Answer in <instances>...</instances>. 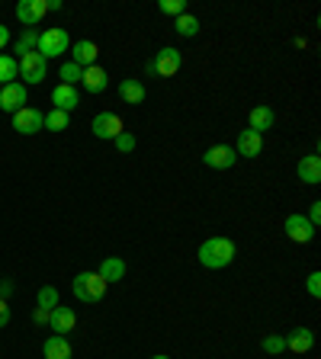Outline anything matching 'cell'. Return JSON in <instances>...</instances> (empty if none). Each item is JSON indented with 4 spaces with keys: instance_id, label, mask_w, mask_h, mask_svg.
I'll return each mask as SVG.
<instances>
[{
    "instance_id": "cell-29",
    "label": "cell",
    "mask_w": 321,
    "mask_h": 359,
    "mask_svg": "<svg viewBox=\"0 0 321 359\" xmlns=\"http://www.w3.org/2000/svg\"><path fill=\"white\" fill-rule=\"evenodd\" d=\"M263 353H270V356H280V353L286 350V337L283 334H270V337H263Z\"/></svg>"
},
{
    "instance_id": "cell-12",
    "label": "cell",
    "mask_w": 321,
    "mask_h": 359,
    "mask_svg": "<svg viewBox=\"0 0 321 359\" xmlns=\"http://www.w3.org/2000/svg\"><path fill=\"white\" fill-rule=\"evenodd\" d=\"M277 126V112H273V106H254L251 109V116H247V128L257 135H263L267 128Z\"/></svg>"
},
{
    "instance_id": "cell-31",
    "label": "cell",
    "mask_w": 321,
    "mask_h": 359,
    "mask_svg": "<svg viewBox=\"0 0 321 359\" xmlns=\"http://www.w3.org/2000/svg\"><path fill=\"white\" fill-rule=\"evenodd\" d=\"M112 142H116V151H119V154H132V151H135V135L132 132L116 135Z\"/></svg>"
},
{
    "instance_id": "cell-14",
    "label": "cell",
    "mask_w": 321,
    "mask_h": 359,
    "mask_svg": "<svg viewBox=\"0 0 321 359\" xmlns=\"http://www.w3.org/2000/svg\"><path fill=\"white\" fill-rule=\"evenodd\" d=\"M48 324H52V330L55 334H71V330H74V324H77V314H74V308H52V311H48Z\"/></svg>"
},
{
    "instance_id": "cell-7",
    "label": "cell",
    "mask_w": 321,
    "mask_h": 359,
    "mask_svg": "<svg viewBox=\"0 0 321 359\" xmlns=\"http://www.w3.org/2000/svg\"><path fill=\"white\" fill-rule=\"evenodd\" d=\"M30 103V97H26V83H20V81H13V83H7V87H0V109L4 112H20L22 106Z\"/></svg>"
},
{
    "instance_id": "cell-4",
    "label": "cell",
    "mask_w": 321,
    "mask_h": 359,
    "mask_svg": "<svg viewBox=\"0 0 321 359\" xmlns=\"http://www.w3.org/2000/svg\"><path fill=\"white\" fill-rule=\"evenodd\" d=\"M36 52L42 55L45 61H48V58H58V55L71 52V36H67V32L61 29V26L39 32V45H36Z\"/></svg>"
},
{
    "instance_id": "cell-24",
    "label": "cell",
    "mask_w": 321,
    "mask_h": 359,
    "mask_svg": "<svg viewBox=\"0 0 321 359\" xmlns=\"http://www.w3.org/2000/svg\"><path fill=\"white\" fill-rule=\"evenodd\" d=\"M20 77V61L13 55H0V87H7Z\"/></svg>"
},
{
    "instance_id": "cell-3",
    "label": "cell",
    "mask_w": 321,
    "mask_h": 359,
    "mask_svg": "<svg viewBox=\"0 0 321 359\" xmlns=\"http://www.w3.org/2000/svg\"><path fill=\"white\" fill-rule=\"evenodd\" d=\"M180 67H183V55H180L177 48H171V45L157 48L155 58L145 61V71H148L151 77H173Z\"/></svg>"
},
{
    "instance_id": "cell-34",
    "label": "cell",
    "mask_w": 321,
    "mask_h": 359,
    "mask_svg": "<svg viewBox=\"0 0 321 359\" xmlns=\"http://www.w3.org/2000/svg\"><path fill=\"white\" fill-rule=\"evenodd\" d=\"M7 324H10V305L0 299V327H7Z\"/></svg>"
},
{
    "instance_id": "cell-20",
    "label": "cell",
    "mask_w": 321,
    "mask_h": 359,
    "mask_svg": "<svg viewBox=\"0 0 321 359\" xmlns=\"http://www.w3.org/2000/svg\"><path fill=\"white\" fill-rule=\"evenodd\" d=\"M52 103H55V109L71 112V109H77V106H81V97H77L74 87H67V83H58V87L52 90Z\"/></svg>"
},
{
    "instance_id": "cell-26",
    "label": "cell",
    "mask_w": 321,
    "mask_h": 359,
    "mask_svg": "<svg viewBox=\"0 0 321 359\" xmlns=\"http://www.w3.org/2000/svg\"><path fill=\"white\" fill-rule=\"evenodd\" d=\"M36 302H39V308H42V311L58 308V289H55V285H42V289H39V295H36Z\"/></svg>"
},
{
    "instance_id": "cell-13",
    "label": "cell",
    "mask_w": 321,
    "mask_h": 359,
    "mask_svg": "<svg viewBox=\"0 0 321 359\" xmlns=\"http://www.w3.org/2000/svg\"><path fill=\"white\" fill-rule=\"evenodd\" d=\"M261 151H263V135L244 128V132L238 135V142H235V154L238 157H257Z\"/></svg>"
},
{
    "instance_id": "cell-17",
    "label": "cell",
    "mask_w": 321,
    "mask_h": 359,
    "mask_svg": "<svg viewBox=\"0 0 321 359\" xmlns=\"http://www.w3.org/2000/svg\"><path fill=\"white\" fill-rule=\"evenodd\" d=\"M42 356L45 359H71V340H67V337H61V334L45 337Z\"/></svg>"
},
{
    "instance_id": "cell-22",
    "label": "cell",
    "mask_w": 321,
    "mask_h": 359,
    "mask_svg": "<svg viewBox=\"0 0 321 359\" xmlns=\"http://www.w3.org/2000/svg\"><path fill=\"white\" fill-rule=\"evenodd\" d=\"M100 276H103V283H122V276H126V263H122V257H106L103 263H100L97 269Z\"/></svg>"
},
{
    "instance_id": "cell-21",
    "label": "cell",
    "mask_w": 321,
    "mask_h": 359,
    "mask_svg": "<svg viewBox=\"0 0 321 359\" xmlns=\"http://www.w3.org/2000/svg\"><path fill=\"white\" fill-rule=\"evenodd\" d=\"M145 83L142 81H135V77H126V81L119 83V100L122 103H132V106H138V103H145Z\"/></svg>"
},
{
    "instance_id": "cell-11",
    "label": "cell",
    "mask_w": 321,
    "mask_h": 359,
    "mask_svg": "<svg viewBox=\"0 0 321 359\" xmlns=\"http://www.w3.org/2000/svg\"><path fill=\"white\" fill-rule=\"evenodd\" d=\"M235 161H238V154H235L232 144H212V148L202 154V164L212 167V170H228Z\"/></svg>"
},
{
    "instance_id": "cell-28",
    "label": "cell",
    "mask_w": 321,
    "mask_h": 359,
    "mask_svg": "<svg viewBox=\"0 0 321 359\" xmlns=\"http://www.w3.org/2000/svg\"><path fill=\"white\" fill-rule=\"evenodd\" d=\"M45 128H48V132H65L67 128V112H61V109L45 112Z\"/></svg>"
},
{
    "instance_id": "cell-16",
    "label": "cell",
    "mask_w": 321,
    "mask_h": 359,
    "mask_svg": "<svg viewBox=\"0 0 321 359\" xmlns=\"http://www.w3.org/2000/svg\"><path fill=\"white\" fill-rule=\"evenodd\" d=\"M97 55H100V48H97V42H90V39H81V42L71 45V61L81 67L97 65Z\"/></svg>"
},
{
    "instance_id": "cell-8",
    "label": "cell",
    "mask_w": 321,
    "mask_h": 359,
    "mask_svg": "<svg viewBox=\"0 0 321 359\" xmlns=\"http://www.w3.org/2000/svg\"><path fill=\"white\" fill-rule=\"evenodd\" d=\"M13 128L20 135H36L45 128V112L32 109V106H22L20 112H13Z\"/></svg>"
},
{
    "instance_id": "cell-27",
    "label": "cell",
    "mask_w": 321,
    "mask_h": 359,
    "mask_svg": "<svg viewBox=\"0 0 321 359\" xmlns=\"http://www.w3.org/2000/svg\"><path fill=\"white\" fill-rule=\"evenodd\" d=\"M81 74H84V67L74 65V61H65V65H61V71H58L61 83H67V87H74V83L81 81Z\"/></svg>"
},
{
    "instance_id": "cell-5",
    "label": "cell",
    "mask_w": 321,
    "mask_h": 359,
    "mask_svg": "<svg viewBox=\"0 0 321 359\" xmlns=\"http://www.w3.org/2000/svg\"><path fill=\"white\" fill-rule=\"evenodd\" d=\"M90 132L97 135V138H103V142H112L116 135L126 132V126H122V119L116 112H97L93 122H90Z\"/></svg>"
},
{
    "instance_id": "cell-18",
    "label": "cell",
    "mask_w": 321,
    "mask_h": 359,
    "mask_svg": "<svg viewBox=\"0 0 321 359\" xmlns=\"http://www.w3.org/2000/svg\"><path fill=\"white\" fill-rule=\"evenodd\" d=\"M81 83L90 90V93H103V90L110 87V74H106L100 65H90V67H84Z\"/></svg>"
},
{
    "instance_id": "cell-35",
    "label": "cell",
    "mask_w": 321,
    "mask_h": 359,
    "mask_svg": "<svg viewBox=\"0 0 321 359\" xmlns=\"http://www.w3.org/2000/svg\"><path fill=\"white\" fill-rule=\"evenodd\" d=\"M7 45H10V29L4 26V22H0V52H4Z\"/></svg>"
},
{
    "instance_id": "cell-23",
    "label": "cell",
    "mask_w": 321,
    "mask_h": 359,
    "mask_svg": "<svg viewBox=\"0 0 321 359\" xmlns=\"http://www.w3.org/2000/svg\"><path fill=\"white\" fill-rule=\"evenodd\" d=\"M173 29H177V36H183V39L199 36V16H193V13H180L177 20H173Z\"/></svg>"
},
{
    "instance_id": "cell-2",
    "label": "cell",
    "mask_w": 321,
    "mask_h": 359,
    "mask_svg": "<svg viewBox=\"0 0 321 359\" xmlns=\"http://www.w3.org/2000/svg\"><path fill=\"white\" fill-rule=\"evenodd\" d=\"M71 292H74V299L84 302V305H97L106 295V283L100 273H77L74 283H71Z\"/></svg>"
},
{
    "instance_id": "cell-36",
    "label": "cell",
    "mask_w": 321,
    "mask_h": 359,
    "mask_svg": "<svg viewBox=\"0 0 321 359\" xmlns=\"http://www.w3.org/2000/svg\"><path fill=\"white\" fill-rule=\"evenodd\" d=\"M10 292H13V283H10V279H4V283H0V299L7 302V295Z\"/></svg>"
},
{
    "instance_id": "cell-1",
    "label": "cell",
    "mask_w": 321,
    "mask_h": 359,
    "mask_svg": "<svg viewBox=\"0 0 321 359\" xmlns=\"http://www.w3.org/2000/svg\"><path fill=\"white\" fill-rule=\"evenodd\" d=\"M235 254H238V247H235L232 238H209L199 244V263L206 269H225L232 266Z\"/></svg>"
},
{
    "instance_id": "cell-25",
    "label": "cell",
    "mask_w": 321,
    "mask_h": 359,
    "mask_svg": "<svg viewBox=\"0 0 321 359\" xmlns=\"http://www.w3.org/2000/svg\"><path fill=\"white\" fill-rule=\"evenodd\" d=\"M36 45H39V29H22L20 39H16V52H20V58L22 55H30V52H36Z\"/></svg>"
},
{
    "instance_id": "cell-30",
    "label": "cell",
    "mask_w": 321,
    "mask_h": 359,
    "mask_svg": "<svg viewBox=\"0 0 321 359\" xmlns=\"http://www.w3.org/2000/svg\"><path fill=\"white\" fill-rule=\"evenodd\" d=\"M157 7H161V13H167V16L177 20L180 13H187V0H161Z\"/></svg>"
},
{
    "instance_id": "cell-9",
    "label": "cell",
    "mask_w": 321,
    "mask_h": 359,
    "mask_svg": "<svg viewBox=\"0 0 321 359\" xmlns=\"http://www.w3.org/2000/svg\"><path fill=\"white\" fill-rule=\"evenodd\" d=\"M45 13H48V4H45V0H20V4H16V20H20L26 29H36Z\"/></svg>"
},
{
    "instance_id": "cell-37",
    "label": "cell",
    "mask_w": 321,
    "mask_h": 359,
    "mask_svg": "<svg viewBox=\"0 0 321 359\" xmlns=\"http://www.w3.org/2000/svg\"><path fill=\"white\" fill-rule=\"evenodd\" d=\"M151 359H171V356H164V353H161V356H151Z\"/></svg>"
},
{
    "instance_id": "cell-15",
    "label": "cell",
    "mask_w": 321,
    "mask_h": 359,
    "mask_svg": "<svg viewBox=\"0 0 321 359\" xmlns=\"http://www.w3.org/2000/svg\"><path fill=\"white\" fill-rule=\"evenodd\" d=\"M296 173H299V180L306 183V187L321 183V157L318 154H306L299 164H296Z\"/></svg>"
},
{
    "instance_id": "cell-19",
    "label": "cell",
    "mask_w": 321,
    "mask_h": 359,
    "mask_svg": "<svg viewBox=\"0 0 321 359\" xmlns=\"http://www.w3.org/2000/svg\"><path fill=\"white\" fill-rule=\"evenodd\" d=\"M315 346V334L308 327H296L292 334H286V350H292L296 356H302V353H308Z\"/></svg>"
},
{
    "instance_id": "cell-32",
    "label": "cell",
    "mask_w": 321,
    "mask_h": 359,
    "mask_svg": "<svg viewBox=\"0 0 321 359\" xmlns=\"http://www.w3.org/2000/svg\"><path fill=\"white\" fill-rule=\"evenodd\" d=\"M306 289H308V295H312V299H321V273H318V269H315L312 276L306 279Z\"/></svg>"
},
{
    "instance_id": "cell-6",
    "label": "cell",
    "mask_w": 321,
    "mask_h": 359,
    "mask_svg": "<svg viewBox=\"0 0 321 359\" xmlns=\"http://www.w3.org/2000/svg\"><path fill=\"white\" fill-rule=\"evenodd\" d=\"M283 231H286V238L296 241V244H308V241H315V231H318V228H315V224L308 222L302 212H296V215L286 218Z\"/></svg>"
},
{
    "instance_id": "cell-33",
    "label": "cell",
    "mask_w": 321,
    "mask_h": 359,
    "mask_svg": "<svg viewBox=\"0 0 321 359\" xmlns=\"http://www.w3.org/2000/svg\"><path fill=\"white\" fill-rule=\"evenodd\" d=\"M308 222L315 224V228H318V222H321V202H312V205H308Z\"/></svg>"
},
{
    "instance_id": "cell-10",
    "label": "cell",
    "mask_w": 321,
    "mask_h": 359,
    "mask_svg": "<svg viewBox=\"0 0 321 359\" xmlns=\"http://www.w3.org/2000/svg\"><path fill=\"white\" fill-rule=\"evenodd\" d=\"M45 67H48V61H45L39 52L22 55V58H20V77H22V83H42L45 81Z\"/></svg>"
}]
</instances>
